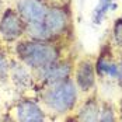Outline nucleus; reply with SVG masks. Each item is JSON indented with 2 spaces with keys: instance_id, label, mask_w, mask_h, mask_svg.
<instances>
[{
  "instance_id": "423d86ee",
  "label": "nucleus",
  "mask_w": 122,
  "mask_h": 122,
  "mask_svg": "<svg viewBox=\"0 0 122 122\" xmlns=\"http://www.w3.org/2000/svg\"><path fill=\"white\" fill-rule=\"evenodd\" d=\"M96 80V73H94V65L90 61H81L77 66L76 70V83L80 90L88 91L93 88Z\"/></svg>"
},
{
  "instance_id": "9b49d317",
  "label": "nucleus",
  "mask_w": 122,
  "mask_h": 122,
  "mask_svg": "<svg viewBox=\"0 0 122 122\" xmlns=\"http://www.w3.org/2000/svg\"><path fill=\"white\" fill-rule=\"evenodd\" d=\"M97 70H98V73H101V74H108L111 77H118V66L110 61H105L104 58H101L98 61Z\"/></svg>"
},
{
  "instance_id": "1a4fd4ad",
  "label": "nucleus",
  "mask_w": 122,
  "mask_h": 122,
  "mask_svg": "<svg viewBox=\"0 0 122 122\" xmlns=\"http://www.w3.org/2000/svg\"><path fill=\"white\" fill-rule=\"evenodd\" d=\"M98 117H100V105L96 101V98L87 100L79 112L80 122H98Z\"/></svg>"
},
{
  "instance_id": "dca6fc26",
  "label": "nucleus",
  "mask_w": 122,
  "mask_h": 122,
  "mask_svg": "<svg viewBox=\"0 0 122 122\" xmlns=\"http://www.w3.org/2000/svg\"><path fill=\"white\" fill-rule=\"evenodd\" d=\"M118 79H119V83L122 86V59H121V63L118 66Z\"/></svg>"
},
{
  "instance_id": "9d476101",
  "label": "nucleus",
  "mask_w": 122,
  "mask_h": 122,
  "mask_svg": "<svg viewBox=\"0 0 122 122\" xmlns=\"http://www.w3.org/2000/svg\"><path fill=\"white\" fill-rule=\"evenodd\" d=\"M25 32L32 38L34 41H48L52 37V34L49 32L48 27L45 25V21L41 23H31V24H25Z\"/></svg>"
},
{
  "instance_id": "20e7f679",
  "label": "nucleus",
  "mask_w": 122,
  "mask_h": 122,
  "mask_svg": "<svg viewBox=\"0 0 122 122\" xmlns=\"http://www.w3.org/2000/svg\"><path fill=\"white\" fill-rule=\"evenodd\" d=\"M17 13L25 24H31L44 21L48 10L41 0H18Z\"/></svg>"
},
{
  "instance_id": "f8f14e48",
  "label": "nucleus",
  "mask_w": 122,
  "mask_h": 122,
  "mask_svg": "<svg viewBox=\"0 0 122 122\" xmlns=\"http://www.w3.org/2000/svg\"><path fill=\"white\" fill-rule=\"evenodd\" d=\"M98 122H115V115H114V111L108 104H104L102 110H101V115H100V119Z\"/></svg>"
},
{
  "instance_id": "7ed1b4c3",
  "label": "nucleus",
  "mask_w": 122,
  "mask_h": 122,
  "mask_svg": "<svg viewBox=\"0 0 122 122\" xmlns=\"http://www.w3.org/2000/svg\"><path fill=\"white\" fill-rule=\"evenodd\" d=\"M25 31V23L18 13L7 10L0 20V35L4 41H15Z\"/></svg>"
},
{
  "instance_id": "f03ea898",
  "label": "nucleus",
  "mask_w": 122,
  "mask_h": 122,
  "mask_svg": "<svg viewBox=\"0 0 122 122\" xmlns=\"http://www.w3.org/2000/svg\"><path fill=\"white\" fill-rule=\"evenodd\" d=\"M77 98V91L72 81H63L46 90L44 100L51 110L56 112H67L72 110Z\"/></svg>"
},
{
  "instance_id": "ddd939ff",
  "label": "nucleus",
  "mask_w": 122,
  "mask_h": 122,
  "mask_svg": "<svg viewBox=\"0 0 122 122\" xmlns=\"http://www.w3.org/2000/svg\"><path fill=\"white\" fill-rule=\"evenodd\" d=\"M111 4V0H100V4H98L97 10H96V21H100L101 20V17H102V14L107 11V9L110 7Z\"/></svg>"
},
{
  "instance_id": "2eb2a0df",
  "label": "nucleus",
  "mask_w": 122,
  "mask_h": 122,
  "mask_svg": "<svg viewBox=\"0 0 122 122\" xmlns=\"http://www.w3.org/2000/svg\"><path fill=\"white\" fill-rule=\"evenodd\" d=\"M9 72V66H7V62L4 61V58L0 55V76L1 77H6Z\"/></svg>"
},
{
  "instance_id": "6e6552de",
  "label": "nucleus",
  "mask_w": 122,
  "mask_h": 122,
  "mask_svg": "<svg viewBox=\"0 0 122 122\" xmlns=\"http://www.w3.org/2000/svg\"><path fill=\"white\" fill-rule=\"evenodd\" d=\"M44 21H45V25L48 27L49 32L52 35H58L66 30L67 15L62 9H51V10H48Z\"/></svg>"
},
{
  "instance_id": "39448f33",
  "label": "nucleus",
  "mask_w": 122,
  "mask_h": 122,
  "mask_svg": "<svg viewBox=\"0 0 122 122\" xmlns=\"http://www.w3.org/2000/svg\"><path fill=\"white\" fill-rule=\"evenodd\" d=\"M70 69L72 67H70L69 63H65V62L58 63V62H55L53 65L42 69V79L52 86L59 84V83H63L69 77Z\"/></svg>"
},
{
  "instance_id": "0eeeda50",
  "label": "nucleus",
  "mask_w": 122,
  "mask_h": 122,
  "mask_svg": "<svg viewBox=\"0 0 122 122\" xmlns=\"http://www.w3.org/2000/svg\"><path fill=\"white\" fill-rule=\"evenodd\" d=\"M17 117L20 122H44L45 115L34 101H21L17 107Z\"/></svg>"
},
{
  "instance_id": "f257e3e1",
  "label": "nucleus",
  "mask_w": 122,
  "mask_h": 122,
  "mask_svg": "<svg viewBox=\"0 0 122 122\" xmlns=\"http://www.w3.org/2000/svg\"><path fill=\"white\" fill-rule=\"evenodd\" d=\"M15 52L32 69H45L53 65L58 59V49L42 41H23L15 46Z\"/></svg>"
},
{
  "instance_id": "4468645a",
  "label": "nucleus",
  "mask_w": 122,
  "mask_h": 122,
  "mask_svg": "<svg viewBox=\"0 0 122 122\" xmlns=\"http://www.w3.org/2000/svg\"><path fill=\"white\" fill-rule=\"evenodd\" d=\"M114 38H115L117 44L122 46V20H118L117 24H115V28H114Z\"/></svg>"
}]
</instances>
